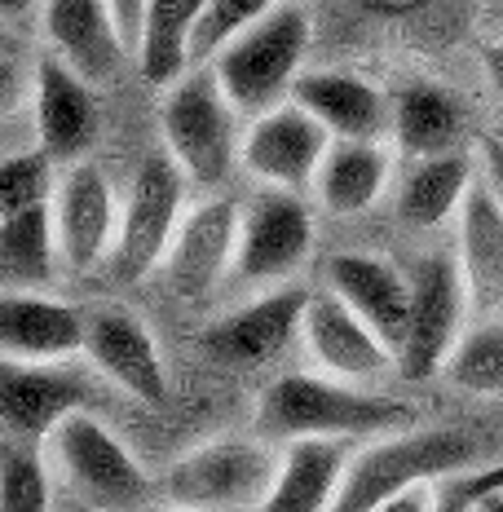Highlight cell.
Here are the masks:
<instances>
[{
  "instance_id": "obj_9",
  "label": "cell",
  "mask_w": 503,
  "mask_h": 512,
  "mask_svg": "<svg viewBox=\"0 0 503 512\" xmlns=\"http://www.w3.org/2000/svg\"><path fill=\"white\" fill-rule=\"evenodd\" d=\"M406 274H411V314H406V336L398 349V376L433 380L442 376L455 340L464 336L473 305H468V287L455 252L415 256Z\"/></svg>"
},
{
  "instance_id": "obj_32",
  "label": "cell",
  "mask_w": 503,
  "mask_h": 512,
  "mask_svg": "<svg viewBox=\"0 0 503 512\" xmlns=\"http://www.w3.org/2000/svg\"><path fill=\"white\" fill-rule=\"evenodd\" d=\"M287 0H208L203 9V23L195 31V67L208 62L221 45H230L239 31H248L252 23H261L265 14H274Z\"/></svg>"
},
{
  "instance_id": "obj_34",
  "label": "cell",
  "mask_w": 503,
  "mask_h": 512,
  "mask_svg": "<svg viewBox=\"0 0 503 512\" xmlns=\"http://www.w3.org/2000/svg\"><path fill=\"white\" fill-rule=\"evenodd\" d=\"M477 164H481V177H486V186L495 190V195L503 199V142L495 133H486L481 137V146H477Z\"/></svg>"
},
{
  "instance_id": "obj_24",
  "label": "cell",
  "mask_w": 503,
  "mask_h": 512,
  "mask_svg": "<svg viewBox=\"0 0 503 512\" xmlns=\"http://www.w3.org/2000/svg\"><path fill=\"white\" fill-rule=\"evenodd\" d=\"M393 186L389 142H331L314 177V199L331 217H367Z\"/></svg>"
},
{
  "instance_id": "obj_31",
  "label": "cell",
  "mask_w": 503,
  "mask_h": 512,
  "mask_svg": "<svg viewBox=\"0 0 503 512\" xmlns=\"http://www.w3.org/2000/svg\"><path fill=\"white\" fill-rule=\"evenodd\" d=\"M53 159L45 151H23L0 159V221L18 217L27 208H40L53 199V186H58V173H53Z\"/></svg>"
},
{
  "instance_id": "obj_28",
  "label": "cell",
  "mask_w": 503,
  "mask_h": 512,
  "mask_svg": "<svg viewBox=\"0 0 503 512\" xmlns=\"http://www.w3.org/2000/svg\"><path fill=\"white\" fill-rule=\"evenodd\" d=\"M62 274L49 204L0 221V292H49Z\"/></svg>"
},
{
  "instance_id": "obj_33",
  "label": "cell",
  "mask_w": 503,
  "mask_h": 512,
  "mask_svg": "<svg viewBox=\"0 0 503 512\" xmlns=\"http://www.w3.org/2000/svg\"><path fill=\"white\" fill-rule=\"evenodd\" d=\"M27 93H31V80L23 76V71H18L14 58H5V53H0V115L18 111Z\"/></svg>"
},
{
  "instance_id": "obj_20",
  "label": "cell",
  "mask_w": 503,
  "mask_h": 512,
  "mask_svg": "<svg viewBox=\"0 0 503 512\" xmlns=\"http://www.w3.org/2000/svg\"><path fill=\"white\" fill-rule=\"evenodd\" d=\"M292 102L305 106L331 137L345 142H384L393 128L389 93L376 80L340 67H305L292 89Z\"/></svg>"
},
{
  "instance_id": "obj_37",
  "label": "cell",
  "mask_w": 503,
  "mask_h": 512,
  "mask_svg": "<svg viewBox=\"0 0 503 512\" xmlns=\"http://www.w3.org/2000/svg\"><path fill=\"white\" fill-rule=\"evenodd\" d=\"M477 53H481V71H486L490 89H495V98L503 102V40H486Z\"/></svg>"
},
{
  "instance_id": "obj_16",
  "label": "cell",
  "mask_w": 503,
  "mask_h": 512,
  "mask_svg": "<svg viewBox=\"0 0 503 512\" xmlns=\"http://www.w3.org/2000/svg\"><path fill=\"white\" fill-rule=\"evenodd\" d=\"M301 345L323 376L345 380V384L376 389L389 371H398V354L340 296H331L327 287L309 292V305L301 318Z\"/></svg>"
},
{
  "instance_id": "obj_21",
  "label": "cell",
  "mask_w": 503,
  "mask_h": 512,
  "mask_svg": "<svg viewBox=\"0 0 503 512\" xmlns=\"http://www.w3.org/2000/svg\"><path fill=\"white\" fill-rule=\"evenodd\" d=\"M0 358L76 362L84 358V309L49 292H0Z\"/></svg>"
},
{
  "instance_id": "obj_10",
  "label": "cell",
  "mask_w": 503,
  "mask_h": 512,
  "mask_svg": "<svg viewBox=\"0 0 503 512\" xmlns=\"http://www.w3.org/2000/svg\"><path fill=\"white\" fill-rule=\"evenodd\" d=\"M309 292L301 279L283 287L252 292L248 301L226 309L199 332V354L217 367H265L301 336V318L309 305Z\"/></svg>"
},
{
  "instance_id": "obj_22",
  "label": "cell",
  "mask_w": 503,
  "mask_h": 512,
  "mask_svg": "<svg viewBox=\"0 0 503 512\" xmlns=\"http://www.w3.org/2000/svg\"><path fill=\"white\" fill-rule=\"evenodd\" d=\"M455 261L473 314H503V199L486 186V177L473 181L455 217Z\"/></svg>"
},
{
  "instance_id": "obj_35",
  "label": "cell",
  "mask_w": 503,
  "mask_h": 512,
  "mask_svg": "<svg viewBox=\"0 0 503 512\" xmlns=\"http://www.w3.org/2000/svg\"><path fill=\"white\" fill-rule=\"evenodd\" d=\"M433 504H437V482H428V486H411L402 495L384 499L376 512H433Z\"/></svg>"
},
{
  "instance_id": "obj_17",
  "label": "cell",
  "mask_w": 503,
  "mask_h": 512,
  "mask_svg": "<svg viewBox=\"0 0 503 512\" xmlns=\"http://www.w3.org/2000/svg\"><path fill=\"white\" fill-rule=\"evenodd\" d=\"M31 111H36V151H45L58 168L89 159L98 142V98L93 84L76 76L53 53L31 71Z\"/></svg>"
},
{
  "instance_id": "obj_41",
  "label": "cell",
  "mask_w": 503,
  "mask_h": 512,
  "mask_svg": "<svg viewBox=\"0 0 503 512\" xmlns=\"http://www.w3.org/2000/svg\"><path fill=\"white\" fill-rule=\"evenodd\" d=\"M459 512H477V508H459Z\"/></svg>"
},
{
  "instance_id": "obj_2",
  "label": "cell",
  "mask_w": 503,
  "mask_h": 512,
  "mask_svg": "<svg viewBox=\"0 0 503 512\" xmlns=\"http://www.w3.org/2000/svg\"><path fill=\"white\" fill-rule=\"evenodd\" d=\"M481 464V446L464 429H398L371 437L349 455L331 512H376L384 499Z\"/></svg>"
},
{
  "instance_id": "obj_27",
  "label": "cell",
  "mask_w": 503,
  "mask_h": 512,
  "mask_svg": "<svg viewBox=\"0 0 503 512\" xmlns=\"http://www.w3.org/2000/svg\"><path fill=\"white\" fill-rule=\"evenodd\" d=\"M389 106H393L389 137L411 159L459 151V146H464V106H459L455 93H446L442 84L415 76L389 93Z\"/></svg>"
},
{
  "instance_id": "obj_1",
  "label": "cell",
  "mask_w": 503,
  "mask_h": 512,
  "mask_svg": "<svg viewBox=\"0 0 503 512\" xmlns=\"http://www.w3.org/2000/svg\"><path fill=\"white\" fill-rule=\"evenodd\" d=\"M256 437L265 442H353V437H384L415 424V411L402 398H389L367 384L331 380L323 371H287L270 380L256 398Z\"/></svg>"
},
{
  "instance_id": "obj_14",
  "label": "cell",
  "mask_w": 503,
  "mask_h": 512,
  "mask_svg": "<svg viewBox=\"0 0 503 512\" xmlns=\"http://www.w3.org/2000/svg\"><path fill=\"white\" fill-rule=\"evenodd\" d=\"M98 411V380L76 362H18L0 358V433L45 442L71 411Z\"/></svg>"
},
{
  "instance_id": "obj_6",
  "label": "cell",
  "mask_w": 503,
  "mask_h": 512,
  "mask_svg": "<svg viewBox=\"0 0 503 512\" xmlns=\"http://www.w3.org/2000/svg\"><path fill=\"white\" fill-rule=\"evenodd\" d=\"M318 217L314 204L292 190L256 186L239 204V248H234L230 287L265 292V287L296 283L314 256Z\"/></svg>"
},
{
  "instance_id": "obj_19",
  "label": "cell",
  "mask_w": 503,
  "mask_h": 512,
  "mask_svg": "<svg viewBox=\"0 0 503 512\" xmlns=\"http://www.w3.org/2000/svg\"><path fill=\"white\" fill-rule=\"evenodd\" d=\"M40 27L53 58L89 84H111L133 53L106 0H45Z\"/></svg>"
},
{
  "instance_id": "obj_7",
  "label": "cell",
  "mask_w": 503,
  "mask_h": 512,
  "mask_svg": "<svg viewBox=\"0 0 503 512\" xmlns=\"http://www.w3.org/2000/svg\"><path fill=\"white\" fill-rule=\"evenodd\" d=\"M40 446H45V460L49 468H58L62 482L98 508H133L155 490L142 460L93 407L62 415Z\"/></svg>"
},
{
  "instance_id": "obj_12",
  "label": "cell",
  "mask_w": 503,
  "mask_h": 512,
  "mask_svg": "<svg viewBox=\"0 0 503 512\" xmlns=\"http://www.w3.org/2000/svg\"><path fill=\"white\" fill-rule=\"evenodd\" d=\"M331 142H336V137H331L305 106L278 102L265 115H252V120L243 124L239 168L256 186L309 195L314 177H318V164H323Z\"/></svg>"
},
{
  "instance_id": "obj_13",
  "label": "cell",
  "mask_w": 503,
  "mask_h": 512,
  "mask_svg": "<svg viewBox=\"0 0 503 512\" xmlns=\"http://www.w3.org/2000/svg\"><path fill=\"white\" fill-rule=\"evenodd\" d=\"M84 362L115 384L128 398L146 407L168 402V367L159 354V340L146 318L128 305H93L84 309Z\"/></svg>"
},
{
  "instance_id": "obj_4",
  "label": "cell",
  "mask_w": 503,
  "mask_h": 512,
  "mask_svg": "<svg viewBox=\"0 0 503 512\" xmlns=\"http://www.w3.org/2000/svg\"><path fill=\"white\" fill-rule=\"evenodd\" d=\"M243 124L248 120L234 111L208 62L190 67L173 89H164V102H159L164 151L173 155L190 186L208 190V195L226 186V177L239 168Z\"/></svg>"
},
{
  "instance_id": "obj_29",
  "label": "cell",
  "mask_w": 503,
  "mask_h": 512,
  "mask_svg": "<svg viewBox=\"0 0 503 512\" xmlns=\"http://www.w3.org/2000/svg\"><path fill=\"white\" fill-rule=\"evenodd\" d=\"M442 376L455 384L459 393L473 398H503V314L477 318L464 327L455 340L451 358H446Z\"/></svg>"
},
{
  "instance_id": "obj_23",
  "label": "cell",
  "mask_w": 503,
  "mask_h": 512,
  "mask_svg": "<svg viewBox=\"0 0 503 512\" xmlns=\"http://www.w3.org/2000/svg\"><path fill=\"white\" fill-rule=\"evenodd\" d=\"M481 177L473 151H442V155H415L398 177V221L415 234H433L455 226L468 190Z\"/></svg>"
},
{
  "instance_id": "obj_30",
  "label": "cell",
  "mask_w": 503,
  "mask_h": 512,
  "mask_svg": "<svg viewBox=\"0 0 503 512\" xmlns=\"http://www.w3.org/2000/svg\"><path fill=\"white\" fill-rule=\"evenodd\" d=\"M0 512H49V460L40 442L0 433Z\"/></svg>"
},
{
  "instance_id": "obj_5",
  "label": "cell",
  "mask_w": 503,
  "mask_h": 512,
  "mask_svg": "<svg viewBox=\"0 0 503 512\" xmlns=\"http://www.w3.org/2000/svg\"><path fill=\"white\" fill-rule=\"evenodd\" d=\"M278 451L265 437H217L168 464V512H256L274 482Z\"/></svg>"
},
{
  "instance_id": "obj_38",
  "label": "cell",
  "mask_w": 503,
  "mask_h": 512,
  "mask_svg": "<svg viewBox=\"0 0 503 512\" xmlns=\"http://www.w3.org/2000/svg\"><path fill=\"white\" fill-rule=\"evenodd\" d=\"M40 9H45V0H0V18L5 23H23V18L40 14Z\"/></svg>"
},
{
  "instance_id": "obj_25",
  "label": "cell",
  "mask_w": 503,
  "mask_h": 512,
  "mask_svg": "<svg viewBox=\"0 0 503 512\" xmlns=\"http://www.w3.org/2000/svg\"><path fill=\"white\" fill-rule=\"evenodd\" d=\"M345 464H349L345 442H323V437L283 442L274 482L256 512H331Z\"/></svg>"
},
{
  "instance_id": "obj_26",
  "label": "cell",
  "mask_w": 503,
  "mask_h": 512,
  "mask_svg": "<svg viewBox=\"0 0 503 512\" xmlns=\"http://www.w3.org/2000/svg\"><path fill=\"white\" fill-rule=\"evenodd\" d=\"M203 9L208 0H146L133 62L151 89H173L195 67V31L203 23Z\"/></svg>"
},
{
  "instance_id": "obj_18",
  "label": "cell",
  "mask_w": 503,
  "mask_h": 512,
  "mask_svg": "<svg viewBox=\"0 0 503 512\" xmlns=\"http://www.w3.org/2000/svg\"><path fill=\"white\" fill-rule=\"evenodd\" d=\"M323 287L340 296L384 345L398 354L411 314V274L380 252H336L323 265Z\"/></svg>"
},
{
  "instance_id": "obj_11",
  "label": "cell",
  "mask_w": 503,
  "mask_h": 512,
  "mask_svg": "<svg viewBox=\"0 0 503 512\" xmlns=\"http://www.w3.org/2000/svg\"><path fill=\"white\" fill-rule=\"evenodd\" d=\"M53 212V234H58L62 270L71 274H93L98 265L111 261L115 230H120V195H115L111 173L98 159H80L58 173L49 199Z\"/></svg>"
},
{
  "instance_id": "obj_15",
  "label": "cell",
  "mask_w": 503,
  "mask_h": 512,
  "mask_svg": "<svg viewBox=\"0 0 503 512\" xmlns=\"http://www.w3.org/2000/svg\"><path fill=\"white\" fill-rule=\"evenodd\" d=\"M234 248H239V204L212 190L186 208L159 270L181 301H208L217 287L230 283Z\"/></svg>"
},
{
  "instance_id": "obj_8",
  "label": "cell",
  "mask_w": 503,
  "mask_h": 512,
  "mask_svg": "<svg viewBox=\"0 0 503 512\" xmlns=\"http://www.w3.org/2000/svg\"><path fill=\"white\" fill-rule=\"evenodd\" d=\"M186 173L159 146L137 164L128 195L120 199V230L111 248V274L120 283H142L164 265V252L186 217Z\"/></svg>"
},
{
  "instance_id": "obj_36",
  "label": "cell",
  "mask_w": 503,
  "mask_h": 512,
  "mask_svg": "<svg viewBox=\"0 0 503 512\" xmlns=\"http://www.w3.org/2000/svg\"><path fill=\"white\" fill-rule=\"evenodd\" d=\"M106 5H111L115 23H120L124 40H128V49H133V40H137V27H142V14H146V0H106Z\"/></svg>"
},
{
  "instance_id": "obj_3",
  "label": "cell",
  "mask_w": 503,
  "mask_h": 512,
  "mask_svg": "<svg viewBox=\"0 0 503 512\" xmlns=\"http://www.w3.org/2000/svg\"><path fill=\"white\" fill-rule=\"evenodd\" d=\"M309 45H314V18L301 0H287L274 14H265L261 23L221 45L208 58L212 76L226 89L234 111L243 120L265 115L278 102H292V89L305 71Z\"/></svg>"
},
{
  "instance_id": "obj_40",
  "label": "cell",
  "mask_w": 503,
  "mask_h": 512,
  "mask_svg": "<svg viewBox=\"0 0 503 512\" xmlns=\"http://www.w3.org/2000/svg\"><path fill=\"white\" fill-rule=\"evenodd\" d=\"M490 133H495V137H499V142H503V120H499L495 128H490Z\"/></svg>"
},
{
  "instance_id": "obj_39",
  "label": "cell",
  "mask_w": 503,
  "mask_h": 512,
  "mask_svg": "<svg viewBox=\"0 0 503 512\" xmlns=\"http://www.w3.org/2000/svg\"><path fill=\"white\" fill-rule=\"evenodd\" d=\"M477 512H503V490H499V495H486V499H481V504H473Z\"/></svg>"
}]
</instances>
